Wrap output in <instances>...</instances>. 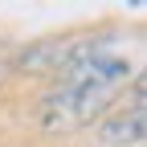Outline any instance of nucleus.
<instances>
[{
    "mask_svg": "<svg viewBox=\"0 0 147 147\" xmlns=\"http://www.w3.org/2000/svg\"><path fill=\"white\" fill-rule=\"evenodd\" d=\"M143 135H147V106H143V98H135L131 110H119V115H110L98 127V139L106 147H127V143L135 147V143H143Z\"/></svg>",
    "mask_w": 147,
    "mask_h": 147,
    "instance_id": "obj_3",
    "label": "nucleus"
},
{
    "mask_svg": "<svg viewBox=\"0 0 147 147\" xmlns=\"http://www.w3.org/2000/svg\"><path fill=\"white\" fill-rule=\"evenodd\" d=\"M110 98H115V90L61 82V90L45 94V102H41V127L49 135H69V131H78V127L94 123L102 110L110 106Z\"/></svg>",
    "mask_w": 147,
    "mask_h": 147,
    "instance_id": "obj_1",
    "label": "nucleus"
},
{
    "mask_svg": "<svg viewBox=\"0 0 147 147\" xmlns=\"http://www.w3.org/2000/svg\"><path fill=\"white\" fill-rule=\"evenodd\" d=\"M78 49V37H49V41H37L29 49L16 53V69L21 74H61Z\"/></svg>",
    "mask_w": 147,
    "mask_h": 147,
    "instance_id": "obj_2",
    "label": "nucleus"
}]
</instances>
